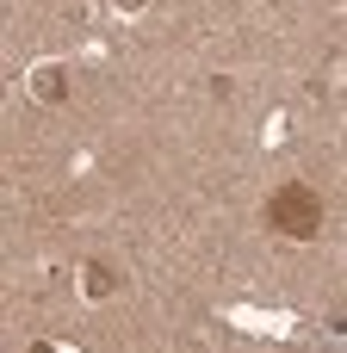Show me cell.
Returning a JSON list of instances; mask_svg holds the SVG:
<instances>
[{
	"label": "cell",
	"instance_id": "1",
	"mask_svg": "<svg viewBox=\"0 0 347 353\" xmlns=\"http://www.w3.org/2000/svg\"><path fill=\"white\" fill-rule=\"evenodd\" d=\"M267 217H273V230H286L292 242H310V236L323 230V205H317L310 186H279L273 205H267Z\"/></svg>",
	"mask_w": 347,
	"mask_h": 353
},
{
	"label": "cell",
	"instance_id": "2",
	"mask_svg": "<svg viewBox=\"0 0 347 353\" xmlns=\"http://www.w3.org/2000/svg\"><path fill=\"white\" fill-rule=\"evenodd\" d=\"M37 99H62V68H31V81H25Z\"/></svg>",
	"mask_w": 347,
	"mask_h": 353
},
{
	"label": "cell",
	"instance_id": "3",
	"mask_svg": "<svg viewBox=\"0 0 347 353\" xmlns=\"http://www.w3.org/2000/svg\"><path fill=\"white\" fill-rule=\"evenodd\" d=\"M112 292V273L106 267H87V298H106Z\"/></svg>",
	"mask_w": 347,
	"mask_h": 353
},
{
	"label": "cell",
	"instance_id": "4",
	"mask_svg": "<svg viewBox=\"0 0 347 353\" xmlns=\"http://www.w3.org/2000/svg\"><path fill=\"white\" fill-rule=\"evenodd\" d=\"M137 6H143V0H118V12H137Z\"/></svg>",
	"mask_w": 347,
	"mask_h": 353
},
{
	"label": "cell",
	"instance_id": "5",
	"mask_svg": "<svg viewBox=\"0 0 347 353\" xmlns=\"http://www.w3.org/2000/svg\"><path fill=\"white\" fill-rule=\"evenodd\" d=\"M31 353H56V347H50V341H37V347H31Z\"/></svg>",
	"mask_w": 347,
	"mask_h": 353
}]
</instances>
